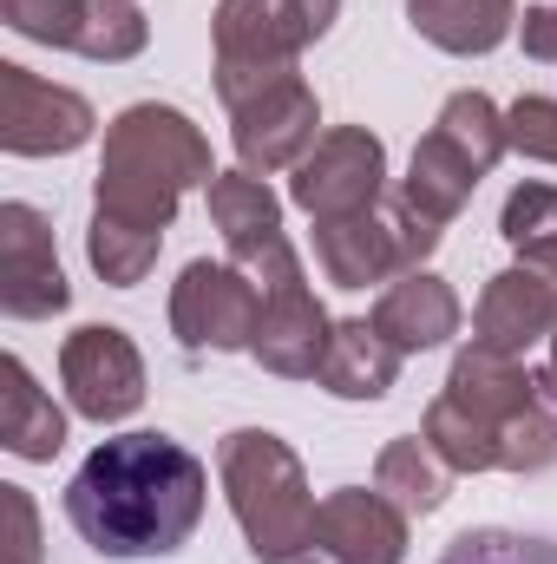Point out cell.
Returning a JSON list of instances; mask_svg holds the SVG:
<instances>
[{
  "label": "cell",
  "instance_id": "obj_1",
  "mask_svg": "<svg viewBox=\"0 0 557 564\" xmlns=\"http://www.w3.org/2000/svg\"><path fill=\"white\" fill-rule=\"evenodd\" d=\"M190 184H210V144L171 106H132L106 132L99 164V210H92V270L119 289L144 282L157 263V243L177 217V197Z\"/></svg>",
  "mask_w": 557,
  "mask_h": 564
},
{
  "label": "cell",
  "instance_id": "obj_2",
  "mask_svg": "<svg viewBox=\"0 0 557 564\" xmlns=\"http://www.w3.org/2000/svg\"><path fill=\"white\" fill-rule=\"evenodd\" d=\"M210 473L171 433L106 440L66 486V519L99 558H171L204 519Z\"/></svg>",
  "mask_w": 557,
  "mask_h": 564
},
{
  "label": "cell",
  "instance_id": "obj_3",
  "mask_svg": "<svg viewBox=\"0 0 557 564\" xmlns=\"http://www.w3.org/2000/svg\"><path fill=\"white\" fill-rule=\"evenodd\" d=\"M426 446L452 473H485V466L538 473L557 459V421L538 408L518 355H492L472 341L426 414Z\"/></svg>",
  "mask_w": 557,
  "mask_h": 564
},
{
  "label": "cell",
  "instance_id": "obj_4",
  "mask_svg": "<svg viewBox=\"0 0 557 564\" xmlns=\"http://www.w3.org/2000/svg\"><path fill=\"white\" fill-rule=\"evenodd\" d=\"M217 466H223V492L237 506V525H243L250 552L263 564H308L321 506H315V492L302 479V459L282 446L276 433L243 426V433L223 440Z\"/></svg>",
  "mask_w": 557,
  "mask_h": 564
},
{
  "label": "cell",
  "instance_id": "obj_5",
  "mask_svg": "<svg viewBox=\"0 0 557 564\" xmlns=\"http://www.w3.org/2000/svg\"><path fill=\"white\" fill-rule=\"evenodd\" d=\"M341 0H223L217 7V93L230 112L295 73V53L328 33Z\"/></svg>",
  "mask_w": 557,
  "mask_h": 564
},
{
  "label": "cell",
  "instance_id": "obj_6",
  "mask_svg": "<svg viewBox=\"0 0 557 564\" xmlns=\"http://www.w3.org/2000/svg\"><path fill=\"white\" fill-rule=\"evenodd\" d=\"M505 144H512L505 139V119H499V106H492L485 93L446 99L439 126H433L414 151V177H407L401 204H407L414 217H426L433 230H446V224L459 217V204L472 197V184L499 164Z\"/></svg>",
  "mask_w": 557,
  "mask_h": 564
},
{
  "label": "cell",
  "instance_id": "obj_7",
  "mask_svg": "<svg viewBox=\"0 0 557 564\" xmlns=\"http://www.w3.org/2000/svg\"><path fill=\"white\" fill-rule=\"evenodd\" d=\"M439 243V230L414 217L401 197L381 210H354V217H335V224H315V257L328 282L341 289H368V282H387V276H407L419 270V257Z\"/></svg>",
  "mask_w": 557,
  "mask_h": 564
},
{
  "label": "cell",
  "instance_id": "obj_8",
  "mask_svg": "<svg viewBox=\"0 0 557 564\" xmlns=\"http://www.w3.org/2000/svg\"><path fill=\"white\" fill-rule=\"evenodd\" d=\"M210 217L223 230V250L256 289H282V282H302V263L282 237V204L263 191V177L250 171H230V177H210Z\"/></svg>",
  "mask_w": 557,
  "mask_h": 564
},
{
  "label": "cell",
  "instance_id": "obj_9",
  "mask_svg": "<svg viewBox=\"0 0 557 564\" xmlns=\"http://www.w3.org/2000/svg\"><path fill=\"white\" fill-rule=\"evenodd\" d=\"M171 328L184 348H250L263 328V289L237 263H190L171 289Z\"/></svg>",
  "mask_w": 557,
  "mask_h": 564
},
{
  "label": "cell",
  "instance_id": "obj_10",
  "mask_svg": "<svg viewBox=\"0 0 557 564\" xmlns=\"http://www.w3.org/2000/svg\"><path fill=\"white\" fill-rule=\"evenodd\" d=\"M92 139V106L26 66H0V144L13 158H53Z\"/></svg>",
  "mask_w": 557,
  "mask_h": 564
},
{
  "label": "cell",
  "instance_id": "obj_11",
  "mask_svg": "<svg viewBox=\"0 0 557 564\" xmlns=\"http://www.w3.org/2000/svg\"><path fill=\"white\" fill-rule=\"evenodd\" d=\"M381 177H387V158L374 132H328L302 164H295V204L315 217V224H335V217H354V210H374L381 204Z\"/></svg>",
  "mask_w": 557,
  "mask_h": 564
},
{
  "label": "cell",
  "instance_id": "obj_12",
  "mask_svg": "<svg viewBox=\"0 0 557 564\" xmlns=\"http://www.w3.org/2000/svg\"><path fill=\"white\" fill-rule=\"evenodd\" d=\"M7 26L86 59H132L144 46V20L132 0H7Z\"/></svg>",
  "mask_w": 557,
  "mask_h": 564
},
{
  "label": "cell",
  "instance_id": "obj_13",
  "mask_svg": "<svg viewBox=\"0 0 557 564\" xmlns=\"http://www.w3.org/2000/svg\"><path fill=\"white\" fill-rule=\"evenodd\" d=\"M66 276L53 257V230L33 204H7L0 210V308L13 322H46L66 308Z\"/></svg>",
  "mask_w": 557,
  "mask_h": 564
},
{
  "label": "cell",
  "instance_id": "obj_14",
  "mask_svg": "<svg viewBox=\"0 0 557 564\" xmlns=\"http://www.w3.org/2000/svg\"><path fill=\"white\" fill-rule=\"evenodd\" d=\"M59 375H66V394L86 421H125L144 401V361L139 348L125 341V328H79L59 355Z\"/></svg>",
  "mask_w": 557,
  "mask_h": 564
},
{
  "label": "cell",
  "instance_id": "obj_15",
  "mask_svg": "<svg viewBox=\"0 0 557 564\" xmlns=\"http://www.w3.org/2000/svg\"><path fill=\"white\" fill-rule=\"evenodd\" d=\"M315 126H321V106L315 93L288 73L276 86H263L256 99L237 106V158L250 171H282V164H302L315 151Z\"/></svg>",
  "mask_w": 557,
  "mask_h": 564
},
{
  "label": "cell",
  "instance_id": "obj_16",
  "mask_svg": "<svg viewBox=\"0 0 557 564\" xmlns=\"http://www.w3.org/2000/svg\"><path fill=\"white\" fill-rule=\"evenodd\" d=\"M315 552L335 564H401L407 558V512L387 492H328L315 512Z\"/></svg>",
  "mask_w": 557,
  "mask_h": 564
},
{
  "label": "cell",
  "instance_id": "obj_17",
  "mask_svg": "<svg viewBox=\"0 0 557 564\" xmlns=\"http://www.w3.org/2000/svg\"><path fill=\"white\" fill-rule=\"evenodd\" d=\"M328 335H335V328H328L315 289H308V282H282V289H263V328H256L250 355H256L270 375L302 381V375H321Z\"/></svg>",
  "mask_w": 557,
  "mask_h": 564
},
{
  "label": "cell",
  "instance_id": "obj_18",
  "mask_svg": "<svg viewBox=\"0 0 557 564\" xmlns=\"http://www.w3.org/2000/svg\"><path fill=\"white\" fill-rule=\"evenodd\" d=\"M551 328H557V289L545 270H505V276H492L479 315H472V341L492 348V355H525Z\"/></svg>",
  "mask_w": 557,
  "mask_h": 564
},
{
  "label": "cell",
  "instance_id": "obj_19",
  "mask_svg": "<svg viewBox=\"0 0 557 564\" xmlns=\"http://www.w3.org/2000/svg\"><path fill=\"white\" fill-rule=\"evenodd\" d=\"M374 328H381L401 355H414V348H439V341L459 328V295H452L439 276H419V270H407V276L381 295Z\"/></svg>",
  "mask_w": 557,
  "mask_h": 564
},
{
  "label": "cell",
  "instance_id": "obj_20",
  "mask_svg": "<svg viewBox=\"0 0 557 564\" xmlns=\"http://www.w3.org/2000/svg\"><path fill=\"white\" fill-rule=\"evenodd\" d=\"M401 375V348L374 328V322H341L328 335V355H321V388L341 394V401H381Z\"/></svg>",
  "mask_w": 557,
  "mask_h": 564
},
{
  "label": "cell",
  "instance_id": "obj_21",
  "mask_svg": "<svg viewBox=\"0 0 557 564\" xmlns=\"http://www.w3.org/2000/svg\"><path fill=\"white\" fill-rule=\"evenodd\" d=\"M0 381H7L0 388V446L20 453V459H53L66 446V414L53 408V394L33 388V375H26L20 355H7Z\"/></svg>",
  "mask_w": 557,
  "mask_h": 564
},
{
  "label": "cell",
  "instance_id": "obj_22",
  "mask_svg": "<svg viewBox=\"0 0 557 564\" xmlns=\"http://www.w3.org/2000/svg\"><path fill=\"white\" fill-rule=\"evenodd\" d=\"M407 13L446 53H492L512 33V0H407Z\"/></svg>",
  "mask_w": 557,
  "mask_h": 564
},
{
  "label": "cell",
  "instance_id": "obj_23",
  "mask_svg": "<svg viewBox=\"0 0 557 564\" xmlns=\"http://www.w3.org/2000/svg\"><path fill=\"white\" fill-rule=\"evenodd\" d=\"M446 459L426 446V440H394L387 453H381V466H374V492H387L407 519H426V512H439L446 506Z\"/></svg>",
  "mask_w": 557,
  "mask_h": 564
},
{
  "label": "cell",
  "instance_id": "obj_24",
  "mask_svg": "<svg viewBox=\"0 0 557 564\" xmlns=\"http://www.w3.org/2000/svg\"><path fill=\"white\" fill-rule=\"evenodd\" d=\"M505 243L532 263V270H545L557 257V184H525V191H512V204H505Z\"/></svg>",
  "mask_w": 557,
  "mask_h": 564
},
{
  "label": "cell",
  "instance_id": "obj_25",
  "mask_svg": "<svg viewBox=\"0 0 557 564\" xmlns=\"http://www.w3.org/2000/svg\"><path fill=\"white\" fill-rule=\"evenodd\" d=\"M439 564H557L551 539H525V532H499V525H479V532H459Z\"/></svg>",
  "mask_w": 557,
  "mask_h": 564
},
{
  "label": "cell",
  "instance_id": "obj_26",
  "mask_svg": "<svg viewBox=\"0 0 557 564\" xmlns=\"http://www.w3.org/2000/svg\"><path fill=\"white\" fill-rule=\"evenodd\" d=\"M505 139L518 144L525 158L557 164V99H518V106L505 112Z\"/></svg>",
  "mask_w": 557,
  "mask_h": 564
},
{
  "label": "cell",
  "instance_id": "obj_27",
  "mask_svg": "<svg viewBox=\"0 0 557 564\" xmlns=\"http://www.w3.org/2000/svg\"><path fill=\"white\" fill-rule=\"evenodd\" d=\"M0 519H7V564H40V512L20 486H0Z\"/></svg>",
  "mask_w": 557,
  "mask_h": 564
},
{
  "label": "cell",
  "instance_id": "obj_28",
  "mask_svg": "<svg viewBox=\"0 0 557 564\" xmlns=\"http://www.w3.org/2000/svg\"><path fill=\"white\" fill-rule=\"evenodd\" d=\"M525 53L532 59H557V0L525 13Z\"/></svg>",
  "mask_w": 557,
  "mask_h": 564
},
{
  "label": "cell",
  "instance_id": "obj_29",
  "mask_svg": "<svg viewBox=\"0 0 557 564\" xmlns=\"http://www.w3.org/2000/svg\"><path fill=\"white\" fill-rule=\"evenodd\" d=\"M545 388H557V328H551V381Z\"/></svg>",
  "mask_w": 557,
  "mask_h": 564
},
{
  "label": "cell",
  "instance_id": "obj_30",
  "mask_svg": "<svg viewBox=\"0 0 557 564\" xmlns=\"http://www.w3.org/2000/svg\"><path fill=\"white\" fill-rule=\"evenodd\" d=\"M545 276H551V282H557V257H551V263H545Z\"/></svg>",
  "mask_w": 557,
  "mask_h": 564
}]
</instances>
